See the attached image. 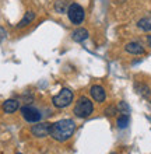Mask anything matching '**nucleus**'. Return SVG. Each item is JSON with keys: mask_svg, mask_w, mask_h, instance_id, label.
Wrapping results in <instances>:
<instances>
[{"mask_svg": "<svg viewBox=\"0 0 151 154\" xmlns=\"http://www.w3.org/2000/svg\"><path fill=\"white\" fill-rule=\"evenodd\" d=\"M140 94H143L144 97H148V95H150V88L146 87V85H141V87H140Z\"/></svg>", "mask_w": 151, "mask_h": 154, "instance_id": "16", "label": "nucleus"}, {"mask_svg": "<svg viewBox=\"0 0 151 154\" xmlns=\"http://www.w3.org/2000/svg\"><path fill=\"white\" fill-rule=\"evenodd\" d=\"M18 106H20V104H18V101H16V100H7V101L3 102V111L6 114L16 112V111L18 109Z\"/></svg>", "mask_w": 151, "mask_h": 154, "instance_id": "10", "label": "nucleus"}, {"mask_svg": "<svg viewBox=\"0 0 151 154\" xmlns=\"http://www.w3.org/2000/svg\"><path fill=\"white\" fill-rule=\"evenodd\" d=\"M67 2L66 0H57L56 3H55V10H56L57 13H60V14H63V13H67V10H69V6H67Z\"/></svg>", "mask_w": 151, "mask_h": 154, "instance_id": "12", "label": "nucleus"}, {"mask_svg": "<svg viewBox=\"0 0 151 154\" xmlns=\"http://www.w3.org/2000/svg\"><path fill=\"white\" fill-rule=\"evenodd\" d=\"M67 16H69V20L73 23V24H81L84 21V8L77 3H73L69 6V10H67Z\"/></svg>", "mask_w": 151, "mask_h": 154, "instance_id": "4", "label": "nucleus"}, {"mask_svg": "<svg viewBox=\"0 0 151 154\" xmlns=\"http://www.w3.org/2000/svg\"><path fill=\"white\" fill-rule=\"evenodd\" d=\"M87 38H88V31H87L86 28H77L71 34V39H73L74 42H83V41H86Z\"/></svg>", "mask_w": 151, "mask_h": 154, "instance_id": "9", "label": "nucleus"}, {"mask_svg": "<svg viewBox=\"0 0 151 154\" xmlns=\"http://www.w3.org/2000/svg\"><path fill=\"white\" fill-rule=\"evenodd\" d=\"M127 53H131V55H143L144 53V48L139 42H129V44L125 46Z\"/></svg>", "mask_w": 151, "mask_h": 154, "instance_id": "8", "label": "nucleus"}, {"mask_svg": "<svg viewBox=\"0 0 151 154\" xmlns=\"http://www.w3.org/2000/svg\"><path fill=\"white\" fill-rule=\"evenodd\" d=\"M119 109L123 111V114H129V105L125 104V102H120V104H119Z\"/></svg>", "mask_w": 151, "mask_h": 154, "instance_id": "17", "label": "nucleus"}, {"mask_svg": "<svg viewBox=\"0 0 151 154\" xmlns=\"http://www.w3.org/2000/svg\"><path fill=\"white\" fill-rule=\"evenodd\" d=\"M92 111H94V105H92V102L88 100L87 97H80L78 98V101L76 102V106H74V115L77 118H88L91 114H92Z\"/></svg>", "mask_w": 151, "mask_h": 154, "instance_id": "2", "label": "nucleus"}, {"mask_svg": "<svg viewBox=\"0 0 151 154\" xmlns=\"http://www.w3.org/2000/svg\"><path fill=\"white\" fill-rule=\"evenodd\" d=\"M137 27H139L140 29H143V31H150L151 21L148 20V18H141V20H139V23H137Z\"/></svg>", "mask_w": 151, "mask_h": 154, "instance_id": "14", "label": "nucleus"}, {"mask_svg": "<svg viewBox=\"0 0 151 154\" xmlns=\"http://www.w3.org/2000/svg\"><path fill=\"white\" fill-rule=\"evenodd\" d=\"M147 44H148V46L151 48V35H147Z\"/></svg>", "mask_w": 151, "mask_h": 154, "instance_id": "19", "label": "nucleus"}, {"mask_svg": "<svg viewBox=\"0 0 151 154\" xmlns=\"http://www.w3.org/2000/svg\"><path fill=\"white\" fill-rule=\"evenodd\" d=\"M90 93H91V97L94 98V101H97V102L105 101L106 93H105V90H104V87H101V85H92Z\"/></svg>", "mask_w": 151, "mask_h": 154, "instance_id": "7", "label": "nucleus"}, {"mask_svg": "<svg viewBox=\"0 0 151 154\" xmlns=\"http://www.w3.org/2000/svg\"><path fill=\"white\" fill-rule=\"evenodd\" d=\"M76 130V123L71 119H62V121L50 125L49 134L57 142H66L73 136Z\"/></svg>", "mask_w": 151, "mask_h": 154, "instance_id": "1", "label": "nucleus"}, {"mask_svg": "<svg viewBox=\"0 0 151 154\" xmlns=\"http://www.w3.org/2000/svg\"><path fill=\"white\" fill-rule=\"evenodd\" d=\"M50 125L52 123H48V122H42V123H38V125H34L31 128V133L35 137H45V136L49 134Z\"/></svg>", "mask_w": 151, "mask_h": 154, "instance_id": "6", "label": "nucleus"}, {"mask_svg": "<svg viewBox=\"0 0 151 154\" xmlns=\"http://www.w3.org/2000/svg\"><path fill=\"white\" fill-rule=\"evenodd\" d=\"M105 114L108 115V116H113V115L116 114V108H115L113 105H110L109 108H106L105 109Z\"/></svg>", "mask_w": 151, "mask_h": 154, "instance_id": "15", "label": "nucleus"}, {"mask_svg": "<svg viewBox=\"0 0 151 154\" xmlns=\"http://www.w3.org/2000/svg\"><path fill=\"white\" fill-rule=\"evenodd\" d=\"M71 101H73V93L69 88H62L60 93L55 95L52 100L53 105L56 108H66L71 104Z\"/></svg>", "mask_w": 151, "mask_h": 154, "instance_id": "3", "label": "nucleus"}, {"mask_svg": "<svg viewBox=\"0 0 151 154\" xmlns=\"http://www.w3.org/2000/svg\"><path fill=\"white\" fill-rule=\"evenodd\" d=\"M118 128L119 129H125V128H127L129 126V123H130V118H129V115L127 114H123L120 115V116L118 118Z\"/></svg>", "mask_w": 151, "mask_h": 154, "instance_id": "13", "label": "nucleus"}, {"mask_svg": "<svg viewBox=\"0 0 151 154\" xmlns=\"http://www.w3.org/2000/svg\"><path fill=\"white\" fill-rule=\"evenodd\" d=\"M4 37H6V31H4V28H2V27H0V41L3 39Z\"/></svg>", "mask_w": 151, "mask_h": 154, "instance_id": "18", "label": "nucleus"}, {"mask_svg": "<svg viewBox=\"0 0 151 154\" xmlns=\"http://www.w3.org/2000/svg\"><path fill=\"white\" fill-rule=\"evenodd\" d=\"M21 115H23V118H24L27 122H29V123L41 121L39 111L32 108V106H23V108H21Z\"/></svg>", "mask_w": 151, "mask_h": 154, "instance_id": "5", "label": "nucleus"}, {"mask_svg": "<svg viewBox=\"0 0 151 154\" xmlns=\"http://www.w3.org/2000/svg\"><path fill=\"white\" fill-rule=\"evenodd\" d=\"M35 20V13L34 11H27L25 13V16L23 17V20L20 21V24L17 25L18 28H24V27H27V25H29L32 21Z\"/></svg>", "mask_w": 151, "mask_h": 154, "instance_id": "11", "label": "nucleus"}, {"mask_svg": "<svg viewBox=\"0 0 151 154\" xmlns=\"http://www.w3.org/2000/svg\"><path fill=\"white\" fill-rule=\"evenodd\" d=\"M17 154H20V153H17Z\"/></svg>", "mask_w": 151, "mask_h": 154, "instance_id": "20", "label": "nucleus"}]
</instances>
